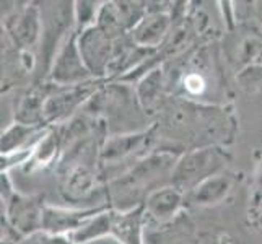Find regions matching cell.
<instances>
[{"instance_id": "obj_1", "label": "cell", "mask_w": 262, "mask_h": 244, "mask_svg": "<svg viewBox=\"0 0 262 244\" xmlns=\"http://www.w3.org/2000/svg\"><path fill=\"white\" fill-rule=\"evenodd\" d=\"M179 157L171 151L151 153L143 160L137 161L127 173L116 178L107 186L114 210L125 212L143 205L145 198L155 189L163 187L161 181L168 179L171 183V174Z\"/></svg>"}, {"instance_id": "obj_2", "label": "cell", "mask_w": 262, "mask_h": 244, "mask_svg": "<svg viewBox=\"0 0 262 244\" xmlns=\"http://www.w3.org/2000/svg\"><path fill=\"white\" fill-rule=\"evenodd\" d=\"M225 165V155L216 148H199L181 155L171 174V186L184 195L197 187L202 181L219 174Z\"/></svg>"}, {"instance_id": "obj_3", "label": "cell", "mask_w": 262, "mask_h": 244, "mask_svg": "<svg viewBox=\"0 0 262 244\" xmlns=\"http://www.w3.org/2000/svg\"><path fill=\"white\" fill-rule=\"evenodd\" d=\"M42 33H41V54L44 56L46 67L51 69L52 60L60 46L74 33L72 25L75 23L74 4L69 2H44L39 5Z\"/></svg>"}, {"instance_id": "obj_4", "label": "cell", "mask_w": 262, "mask_h": 244, "mask_svg": "<svg viewBox=\"0 0 262 244\" xmlns=\"http://www.w3.org/2000/svg\"><path fill=\"white\" fill-rule=\"evenodd\" d=\"M49 78L56 86H77L96 80L88 70L78 49V33L74 31L52 60Z\"/></svg>"}, {"instance_id": "obj_5", "label": "cell", "mask_w": 262, "mask_h": 244, "mask_svg": "<svg viewBox=\"0 0 262 244\" xmlns=\"http://www.w3.org/2000/svg\"><path fill=\"white\" fill-rule=\"evenodd\" d=\"M117 41L119 39L110 38L96 25L78 33L80 54L95 78H103L110 74V69L119 52V48L116 46Z\"/></svg>"}, {"instance_id": "obj_6", "label": "cell", "mask_w": 262, "mask_h": 244, "mask_svg": "<svg viewBox=\"0 0 262 244\" xmlns=\"http://www.w3.org/2000/svg\"><path fill=\"white\" fill-rule=\"evenodd\" d=\"M4 204L5 213H2V216H5L23 239L42 231V215L46 204L39 197H28L15 192Z\"/></svg>"}, {"instance_id": "obj_7", "label": "cell", "mask_w": 262, "mask_h": 244, "mask_svg": "<svg viewBox=\"0 0 262 244\" xmlns=\"http://www.w3.org/2000/svg\"><path fill=\"white\" fill-rule=\"evenodd\" d=\"M59 90L54 93H49L46 103H44L42 119L44 124H54L66 121L69 116H72L80 104L90 101L98 92V80L88 81L83 85L77 86H57Z\"/></svg>"}, {"instance_id": "obj_8", "label": "cell", "mask_w": 262, "mask_h": 244, "mask_svg": "<svg viewBox=\"0 0 262 244\" xmlns=\"http://www.w3.org/2000/svg\"><path fill=\"white\" fill-rule=\"evenodd\" d=\"M173 26V16L163 10H151L129 33L132 44L137 48L155 51L165 44Z\"/></svg>"}, {"instance_id": "obj_9", "label": "cell", "mask_w": 262, "mask_h": 244, "mask_svg": "<svg viewBox=\"0 0 262 244\" xmlns=\"http://www.w3.org/2000/svg\"><path fill=\"white\" fill-rule=\"evenodd\" d=\"M7 31L13 42L20 48H31L41 39L42 20L38 4H28L21 10H16L5 21Z\"/></svg>"}, {"instance_id": "obj_10", "label": "cell", "mask_w": 262, "mask_h": 244, "mask_svg": "<svg viewBox=\"0 0 262 244\" xmlns=\"http://www.w3.org/2000/svg\"><path fill=\"white\" fill-rule=\"evenodd\" d=\"M101 209H64V207H44L42 215V231L46 234H70L75 230H78L83 223H86L90 218L98 215Z\"/></svg>"}, {"instance_id": "obj_11", "label": "cell", "mask_w": 262, "mask_h": 244, "mask_svg": "<svg viewBox=\"0 0 262 244\" xmlns=\"http://www.w3.org/2000/svg\"><path fill=\"white\" fill-rule=\"evenodd\" d=\"M186 202V195L174 186L166 184L150 192L143 202L145 218L157 223H168L181 212Z\"/></svg>"}, {"instance_id": "obj_12", "label": "cell", "mask_w": 262, "mask_h": 244, "mask_svg": "<svg viewBox=\"0 0 262 244\" xmlns=\"http://www.w3.org/2000/svg\"><path fill=\"white\" fill-rule=\"evenodd\" d=\"M151 129L140 130V132H129V134H116L110 135L104 142L101 148H99V160L106 165L116 163L119 160H124L135 151L140 150L150 137Z\"/></svg>"}, {"instance_id": "obj_13", "label": "cell", "mask_w": 262, "mask_h": 244, "mask_svg": "<svg viewBox=\"0 0 262 244\" xmlns=\"http://www.w3.org/2000/svg\"><path fill=\"white\" fill-rule=\"evenodd\" d=\"M143 223H145L143 205L125 212L113 210L111 236L122 244H143Z\"/></svg>"}, {"instance_id": "obj_14", "label": "cell", "mask_w": 262, "mask_h": 244, "mask_svg": "<svg viewBox=\"0 0 262 244\" xmlns=\"http://www.w3.org/2000/svg\"><path fill=\"white\" fill-rule=\"evenodd\" d=\"M231 187H233V179L228 174L225 173L213 174L212 178L202 181L189 194H186V202L195 207H212L225 201L227 195L230 194Z\"/></svg>"}, {"instance_id": "obj_15", "label": "cell", "mask_w": 262, "mask_h": 244, "mask_svg": "<svg viewBox=\"0 0 262 244\" xmlns=\"http://www.w3.org/2000/svg\"><path fill=\"white\" fill-rule=\"evenodd\" d=\"M113 230V210L104 209L93 218L83 223L78 230L67 234V236L77 244H93L106 236H111Z\"/></svg>"}, {"instance_id": "obj_16", "label": "cell", "mask_w": 262, "mask_h": 244, "mask_svg": "<svg viewBox=\"0 0 262 244\" xmlns=\"http://www.w3.org/2000/svg\"><path fill=\"white\" fill-rule=\"evenodd\" d=\"M42 132V125H28L21 122L12 124L10 127L5 129V132H2V143H0L2 157L28 150V145H31L33 139L39 137Z\"/></svg>"}, {"instance_id": "obj_17", "label": "cell", "mask_w": 262, "mask_h": 244, "mask_svg": "<svg viewBox=\"0 0 262 244\" xmlns=\"http://www.w3.org/2000/svg\"><path fill=\"white\" fill-rule=\"evenodd\" d=\"M49 96V90L46 86H33L21 99L16 111V122L28 125H42L44 103Z\"/></svg>"}, {"instance_id": "obj_18", "label": "cell", "mask_w": 262, "mask_h": 244, "mask_svg": "<svg viewBox=\"0 0 262 244\" xmlns=\"http://www.w3.org/2000/svg\"><path fill=\"white\" fill-rule=\"evenodd\" d=\"M96 176L86 165H77L67 171L66 192L70 198H83L93 191Z\"/></svg>"}, {"instance_id": "obj_19", "label": "cell", "mask_w": 262, "mask_h": 244, "mask_svg": "<svg viewBox=\"0 0 262 244\" xmlns=\"http://www.w3.org/2000/svg\"><path fill=\"white\" fill-rule=\"evenodd\" d=\"M163 86H165L163 70L160 67L153 69L145 77H142L140 83L137 86V99L143 109L150 111L151 107L157 104L161 92H163Z\"/></svg>"}, {"instance_id": "obj_20", "label": "cell", "mask_w": 262, "mask_h": 244, "mask_svg": "<svg viewBox=\"0 0 262 244\" xmlns=\"http://www.w3.org/2000/svg\"><path fill=\"white\" fill-rule=\"evenodd\" d=\"M59 148H62L60 132H57L56 129L48 130V134L36 143L33 155H31V161H28V163H33L36 166H46L56 158Z\"/></svg>"}, {"instance_id": "obj_21", "label": "cell", "mask_w": 262, "mask_h": 244, "mask_svg": "<svg viewBox=\"0 0 262 244\" xmlns=\"http://www.w3.org/2000/svg\"><path fill=\"white\" fill-rule=\"evenodd\" d=\"M74 5H75L74 7L75 25L78 30L77 33H82L96 25L101 7H98V4H95V2H75Z\"/></svg>"}, {"instance_id": "obj_22", "label": "cell", "mask_w": 262, "mask_h": 244, "mask_svg": "<svg viewBox=\"0 0 262 244\" xmlns=\"http://www.w3.org/2000/svg\"><path fill=\"white\" fill-rule=\"evenodd\" d=\"M239 86L248 93L262 92V65H248L236 77Z\"/></svg>"}, {"instance_id": "obj_23", "label": "cell", "mask_w": 262, "mask_h": 244, "mask_svg": "<svg viewBox=\"0 0 262 244\" xmlns=\"http://www.w3.org/2000/svg\"><path fill=\"white\" fill-rule=\"evenodd\" d=\"M239 56L246 60L248 65H262V39L257 36L246 38L241 44Z\"/></svg>"}, {"instance_id": "obj_24", "label": "cell", "mask_w": 262, "mask_h": 244, "mask_svg": "<svg viewBox=\"0 0 262 244\" xmlns=\"http://www.w3.org/2000/svg\"><path fill=\"white\" fill-rule=\"evenodd\" d=\"M39 236L44 244H77L72 241L67 234H59V236H54V234H46V233H39Z\"/></svg>"}, {"instance_id": "obj_25", "label": "cell", "mask_w": 262, "mask_h": 244, "mask_svg": "<svg viewBox=\"0 0 262 244\" xmlns=\"http://www.w3.org/2000/svg\"><path fill=\"white\" fill-rule=\"evenodd\" d=\"M20 244H44L41 236H39V233L38 234H34V236H30V238H25Z\"/></svg>"}, {"instance_id": "obj_26", "label": "cell", "mask_w": 262, "mask_h": 244, "mask_svg": "<svg viewBox=\"0 0 262 244\" xmlns=\"http://www.w3.org/2000/svg\"><path fill=\"white\" fill-rule=\"evenodd\" d=\"M93 244H122V242H119L114 236H106V238L99 239V241H96V242H93Z\"/></svg>"}, {"instance_id": "obj_27", "label": "cell", "mask_w": 262, "mask_h": 244, "mask_svg": "<svg viewBox=\"0 0 262 244\" xmlns=\"http://www.w3.org/2000/svg\"><path fill=\"white\" fill-rule=\"evenodd\" d=\"M257 194H259V195H262V168H260L259 179H257Z\"/></svg>"}, {"instance_id": "obj_28", "label": "cell", "mask_w": 262, "mask_h": 244, "mask_svg": "<svg viewBox=\"0 0 262 244\" xmlns=\"http://www.w3.org/2000/svg\"><path fill=\"white\" fill-rule=\"evenodd\" d=\"M256 225H257V228H259V230L262 231V213H260V215L257 216V221H256Z\"/></svg>"}]
</instances>
